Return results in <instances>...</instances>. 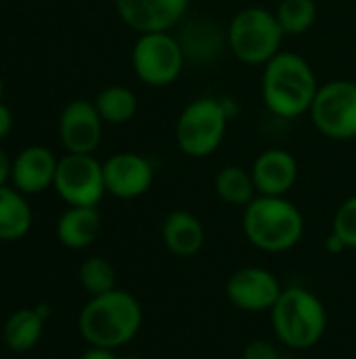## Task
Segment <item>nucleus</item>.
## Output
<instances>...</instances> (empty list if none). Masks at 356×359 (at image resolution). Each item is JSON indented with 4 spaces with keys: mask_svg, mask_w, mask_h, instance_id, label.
Returning <instances> with one entry per match:
<instances>
[{
    "mask_svg": "<svg viewBox=\"0 0 356 359\" xmlns=\"http://www.w3.org/2000/svg\"><path fill=\"white\" fill-rule=\"evenodd\" d=\"M262 67L260 95L264 107L273 116L294 120L311 111L321 84L317 82L315 69L302 55L279 50Z\"/></svg>",
    "mask_w": 356,
    "mask_h": 359,
    "instance_id": "obj_1",
    "label": "nucleus"
},
{
    "mask_svg": "<svg viewBox=\"0 0 356 359\" xmlns=\"http://www.w3.org/2000/svg\"><path fill=\"white\" fill-rule=\"evenodd\" d=\"M143 326V307L134 294L115 288L111 292L90 297L78 318L82 339L90 347L120 349L128 345Z\"/></svg>",
    "mask_w": 356,
    "mask_h": 359,
    "instance_id": "obj_2",
    "label": "nucleus"
},
{
    "mask_svg": "<svg viewBox=\"0 0 356 359\" xmlns=\"http://www.w3.org/2000/svg\"><path fill=\"white\" fill-rule=\"evenodd\" d=\"M241 225L248 242L271 255L296 248L304 236V215L285 196H256L243 208Z\"/></svg>",
    "mask_w": 356,
    "mask_h": 359,
    "instance_id": "obj_3",
    "label": "nucleus"
},
{
    "mask_svg": "<svg viewBox=\"0 0 356 359\" xmlns=\"http://www.w3.org/2000/svg\"><path fill=\"white\" fill-rule=\"evenodd\" d=\"M275 337L287 349H311L327 330V309L323 301L304 286L283 288L271 309Z\"/></svg>",
    "mask_w": 356,
    "mask_h": 359,
    "instance_id": "obj_4",
    "label": "nucleus"
},
{
    "mask_svg": "<svg viewBox=\"0 0 356 359\" xmlns=\"http://www.w3.org/2000/svg\"><path fill=\"white\" fill-rule=\"evenodd\" d=\"M283 38L277 15L264 6H248L227 25V48L245 65H266L281 50Z\"/></svg>",
    "mask_w": 356,
    "mask_h": 359,
    "instance_id": "obj_5",
    "label": "nucleus"
},
{
    "mask_svg": "<svg viewBox=\"0 0 356 359\" xmlns=\"http://www.w3.org/2000/svg\"><path fill=\"white\" fill-rule=\"evenodd\" d=\"M229 116L218 97H199L183 107L174 126L178 149L187 158L212 156L227 137Z\"/></svg>",
    "mask_w": 356,
    "mask_h": 359,
    "instance_id": "obj_6",
    "label": "nucleus"
},
{
    "mask_svg": "<svg viewBox=\"0 0 356 359\" xmlns=\"http://www.w3.org/2000/svg\"><path fill=\"white\" fill-rule=\"evenodd\" d=\"M185 53L170 32L141 34L132 46V69L136 78L153 88L174 84L185 69Z\"/></svg>",
    "mask_w": 356,
    "mask_h": 359,
    "instance_id": "obj_7",
    "label": "nucleus"
},
{
    "mask_svg": "<svg viewBox=\"0 0 356 359\" xmlns=\"http://www.w3.org/2000/svg\"><path fill=\"white\" fill-rule=\"evenodd\" d=\"M315 128L334 141L356 137V82L329 80L319 86L308 111Z\"/></svg>",
    "mask_w": 356,
    "mask_h": 359,
    "instance_id": "obj_8",
    "label": "nucleus"
},
{
    "mask_svg": "<svg viewBox=\"0 0 356 359\" xmlns=\"http://www.w3.org/2000/svg\"><path fill=\"white\" fill-rule=\"evenodd\" d=\"M52 187L67 206H99L107 194L103 164L92 154H65L59 158Z\"/></svg>",
    "mask_w": 356,
    "mask_h": 359,
    "instance_id": "obj_9",
    "label": "nucleus"
},
{
    "mask_svg": "<svg viewBox=\"0 0 356 359\" xmlns=\"http://www.w3.org/2000/svg\"><path fill=\"white\" fill-rule=\"evenodd\" d=\"M227 299L233 307L248 313L271 311L279 301L283 286L277 276L262 267H241L227 280Z\"/></svg>",
    "mask_w": 356,
    "mask_h": 359,
    "instance_id": "obj_10",
    "label": "nucleus"
},
{
    "mask_svg": "<svg viewBox=\"0 0 356 359\" xmlns=\"http://www.w3.org/2000/svg\"><path fill=\"white\" fill-rule=\"evenodd\" d=\"M103 124L92 101H69L59 116V141L67 154H92L101 145Z\"/></svg>",
    "mask_w": 356,
    "mask_h": 359,
    "instance_id": "obj_11",
    "label": "nucleus"
},
{
    "mask_svg": "<svg viewBox=\"0 0 356 359\" xmlns=\"http://www.w3.org/2000/svg\"><path fill=\"white\" fill-rule=\"evenodd\" d=\"M153 164L134 151H120L103 162L105 189L120 200H134L145 196L153 185Z\"/></svg>",
    "mask_w": 356,
    "mask_h": 359,
    "instance_id": "obj_12",
    "label": "nucleus"
},
{
    "mask_svg": "<svg viewBox=\"0 0 356 359\" xmlns=\"http://www.w3.org/2000/svg\"><path fill=\"white\" fill-rule=\"evenodd\" d=\"M191 0H115L120 19L138 34L170 32L189 11Z\"/></svg>",
    "mask_w": 356,
    "mask_h": 359,
    "instance_id": "obj_13",
    "label": "nucleus"
},
{
    "mask_svg": "<svg viewBox=\"0 0 356 359\" xmlns=\"http://www.w3.org/2000/svg\"><path fill=\"white\" fill-rule=\"evenodd\" d=\"M59 158L44 145H29L13 158L10 181L23 196H36L52 187Z\"/></svg>",
    "mask_w": 356,
    "mask_h": 359,
    "instance_id": "obj_14",
    "label": "nucleus"
},
{
    "mask_svg": "<svg viewBox=\"0 0 356 359\" xmlns=\"http://www.w3.org/2000/svg\"><path fill=\"white\" fill-rule=\"evenodd\" d=\"M250 172L258 196H287L298 181V162L287 149L273 147L254 160Z\"/></svg>",
    "mask_w": 356,
    "mask_h": 359,
    "instance_id": "obj_15",
    "label": "nucleus"
},
{
    "mask_svg": "<svg viewBox=\"0 0 356 359\" xmlns=\"http://www.w3.org/2000/svg\"><path fill=\"white\" fill-rule=\"evenodd\" d=\"M180 32L176 34L185 59L191 63H210L227 46V29L216 25L212 19L195 17L180 21Z\"/></svg>",
    "mask_w": 356,
    "mask_h": 359,
    "instance_id": "obj_16",
    "label": "nucleus"
},
{
    "mask_svg": "<svg viewBox=\"0 0 356 359\" xmlns=\"http://www.w3.org/2000/svg\"><path fill=\"white\" fill-rule=\"evenodd\" d=\"M162 242L176 257H195L206 244V229L193 212L178 208L164 217Z\"/></svg>",
    "mask_w": 356,
    "mask_h": 359,
    "instance_id": "obj_17",
    "label": "nucleus"
},
{
    "mask_svg": "<svg viewBox=\"0 0 356 359\" xmlns=\"http://www.w3.org/2000/svg\"><path fill=\"white\" fill-rule=\"evenodd\" d=\"M101 231V212L97 206H69L57 221V238L69 250L88 248Z\"/></svg>",
    "mask_w": 356,
    "mask_h": 359,
    "instance_id": "obj_18",
    "label": "nucleus"
},
{
    "mask_svg": "<svg viewBox=\"0 0 356 359\" xmlns=\"http://www.w3.org/2000/svg\"><path fill=\"white\" fill-rule=\"evenodd\" d=\"M31 206L15 187H0V242H17L31 229Z\"/></svg>",
    "mask_w": 356,
    "mask_h": 359,
    "instance_id": "obj_19",
    "label": "nucleus"
},
{
    "mask_svg": "<svg viewBox=\"0 0 356 359\" xmlns=\"http://www.w3.org/2000/svg\"><path fill=\"white\" fill-rule=\"evenodd\" d=\"M44 322L46 318L40 313V309H17L2 328V341L6 349L15 353H25L31 351L44 332Z\"/></svg>",
    "mask_w": 356,
    "mask_h": 359,
    "instance_id": "obj_20",
    "label": "nucleus"
},
{
    "mask_svg": "<svg viewBox=\"0 0 356 359\" xmlns=\"http://www.w3.org/2000/svg\"><path fill=\"white\" fill-rule=\"evenodd\" d=\"M214 189H216V196L225 204L241 206V208H245L258 196L252 172L241 166H235V164H229L216 172Z\"/></svg>",
    "mask_w": 356,
    "mask_h": 359,
    "instance_id": "obj_21",
    "label": "nucleus"
},
{
    "mask_svg": "<svg viewBox=\"0 0 356 359\" xmlns=\"http://www.w3.org/2000/svg\"><path fill=\"white\" fill-rule=\"evenodd\" d=\"M105 124H126L136 116L138 99L128 86L111 84L103 88L92 101Z\"/></svg>",
    "mask_w": 356,
    "mask_h": 359,
    "instance_id": "obj_22",
    "label": "nucleus"
},
{
    "mask_svg": "<svg viewBox=\"0 0 356 359\" xmlns=\"http://www.w3.org/2000/svg\"><path fill=\"white\" fill-rule=\"evenodd\" d=\"M317 2L315 0H281L275 15L285 36H300L308 32L317 21Z\"/></svg>",
    "mask_w": 356,
    "mask_h": 359,
    "instance_id": "obj_23",
    "label": "nucleus"
},
{
    "mask_svg": "<svg viewBox=\"0 0 356 359\" xmlns=\"http://www.w3.org/2000/svg\"><path fill=\"white\" fill-rule=\"evenodd\" d=\"M115 278L118 276L113 265L103 257H88L78 269V280L90 297H99L115 290L118 288Z\"/></svg>",
    "mask_w": 356,
    "mask_h": 359,
    "instance_id": "obj_24",
    "label": "nucleus"
},
{
    "mask_svg": "<svg viewBox=\"0 0 356 359\" xmlns=\"http://www.w3.org/2000/svg\"><path fill=\"white\" fill-rule=\"evenodd\" d=\"M332 231L344 240L346 248H356V196H350L340 204L334 215Z\"/></svg>",
    "mask_w": 356,
    "mask_h": 359,
    "instance_id": "obj_25",
    "label": "nucleus"
},
{
    "mask_svg": "<svg viewBox=\"0 0 356 359\" xmlns=\"http://www.w3.org/2000/svg\"><path fill=\"white\" fill-rule=\"evenodd\" d=\"M243 359H292L283 355L273 343L264 341V339H256L252 343L245 345L243 349Z\"/></svg>",
    "mask_w": 356,
    "mask_h": 359,
    "instance_id": "obj_26",
    "label": "nucleus"
},
{
    "mask_svg": "<svg viewBox=\"0 0 356 359\" xmlns=\"http://www.w3.org/2000/svg\"><path fill=\"white\" fill-rule=\"evenodd\" d=\"M10 172H13V160H10L8 154L0 147V187L8 185Z\"/></svg>",
    "mask_w": 356,
    "mask_h": 359,
    "instance_id": "obj_27",
    "label": "nucleus"
},
{
    "mask_svg": "<svg viewBox=\"0 0 356 359\" xmlns=\"http://www.w3.org/2000/svg\"><path fill=\"white\" fill-rule=\"evenodd\" d=\"M80 359H120L115 349H105V347H88Z\"/></svg>",
    "mask_w": 356,
    "mask_h": 359,
    "instance_id": "obj_28",
    "label": "nucleus"
},
{
    "mask_svg": "<svg viewBox=\"0 0 356 359\" xmlns=\"http://www.w3.org/2000/svg\"><path fill=\"white\" fill-rule=\"evenodd\" d=\"M10 128H13V114H10V109L0 101V141L10 133Z\"/></svg>",
    "mask_w": 356,
    "mask_h": 359,
    "instance_id": "obj_29",
    "label": "nucleus"
},
{
    "mask_svg": "<svg viewBox=\"0 0 356 359\" xmlns=\"http://www.w3.org/2000/svg\"><path fill=\"white\" fill-rule=\"evenodd\" d=\"M325 250L329 252V255H340V252H344L346 250V244H344V240L338 236V233H329L327 236V240H325Z\"/></svg>",
    "mask_w": 356,
    "mask_h": 359,
    "instance_id": "obj_30",
    "label": "nucleus"
},
{
    "mask_svg": "<svg viewBox=\"0 0 356 359\" xmlns=\"http://www.w3.org/2000/svg\"><path fill=\"white\" fill-rule=\"evenodd\" d=\"M2 93H4V82H2V78H0V101H2Z\"/></svg>",
    "mask_w": 356,
    "mask_h": 359,
    "instance_id": "obj_31",
    "label": "nucleus"
},
{
    "mask_svg": "<svg viewBox=\"0 0 356 359\" xmlns=\"http://www.w3.org/2000/svg\"><path fill=\"white\" fill-rule=\"evenodd\" d=\"M120 359H141V358H136V355H126V358H120Z\"/></svg>",
    "mask_w": 356,
    "mask_h": 359,
    "instance_id": "obj_32",
    "label": "nucleus"
},
{
    "mask_svg": "<svg viewBox=\"0 0 356 359\" xmlns=\"http://www.w3.org/2000/svg\"><path fill=\"white\" fill-rule=\"evenodd\" d=\"M0 4H2V0H0Z\"/></svg>",
    "mask_w": 356,
    "mask_h": 359,
    "instance_id": "obj_33",
    "label": "nucleus"
}]
</instances>
